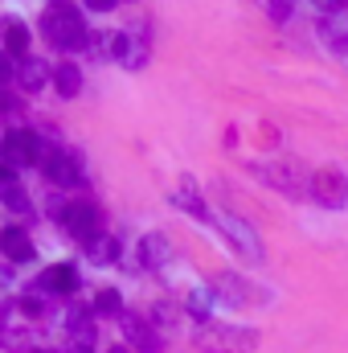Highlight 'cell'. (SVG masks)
I'll list each match as a JSON object with an SVG mask.
<instances>
[{
    "label": "cell",
    "instance_id": "1",
    "mask_svg": "<svg viewBox=\"0 0 348 353\" xmlns=\"http://www.w3.org/2000/svg\"><path fill=\"white\" fill-rule=\"evenodd\" d=\"M41 33L50 37V46L58 50H83L90 41L87 25H83V12L70 8V4H50L41 12Z\"/></svg>",
    "mask_w": 348,
    "mask_h": 353
},
{
    "label": "cell",
    "instance_id": "2",
    "mask_svg": "<svg viewBox=\"0 0 348 353\" xmlns=\"http://www.w3.org/2000/svg\"><path fill=\"white\" fill-rule=\"evenodd\" d=\"M259 341L254 329H238V325H221V321H205L197 329V350L201 353H250Z\"/></svg>",
    "mask_w": 348,
    "mask_h": 353
},
{
    "label": "cell",
    "instance_id": "3",
    "mask_svg": "<svg viewBox=\"0 0 348 353\" xmlns=\"http://www.w3.org/2000/svg\"><path fill=\"white\" fill-rule=\"evenodd\" d=\"M254 173H262L266 185H274V189H283L291 197L312 193V176H307V169L299 161H266V165H254Z\"/></svg>",
    "mask_w": 348,
    "mask_h": 353
},
{
    "label": "cell",
    "instance_id": "4",
    "mask_svg": "<svg viewBox=\"0 0 348 353\" xmlns=\"http://www.w3.org/2000/svg\"><path fill=\"white\" fill-rule=\"evenodd\" d=\"M119 329H123V341H127V350L135 353H160L164 350V341H160V329L148 321V316H140V312H119Z\"/></svg>",
    "mask_w": 348,
    "mask_h": 353
},
{
    "label": "cell",
    "instance_id": "5",
    "mask_svg": "<svg viewBox=\"0 0 348 353\" xmlns=\"http://www.w3.org/2000/svg\"><path fill=\"white\" fill-rule=\"evenodd\" d=\"M41 152H45V144H41L33 132H25V128L8 132V136H4V144H0V157H4V165H8V169L41 165Z\"/></svg>",
    "mask_w": 348,
    "mask_h": 353
},
{
    "label": "cell",
    "instance_id": "6",
    "mask_svg": "<svg viewBox=\"0 0 348 353\" xmlns=\"http://www.w3.org/2000/svg\"><path fill=\"white\" fill-rule=\"evenodd\" d=\"M41 169H45V176H50L54 185H62V189H70V185L83 181V161H78L70 148H62V144H50V148L41 152Z\"/></svg>",
    "mask_w": 348,
    "mask_h": 353
},
{
    "label": "cell",
    "instance_id": "7",
    "mask_svg": "<svg viewBox=\"0 0 348 353\" xmlns=\"http://www.w3.org/2000/svg\"><path fill=\"white\" fill-rule=\"evenodd\" d=\"M62 222H66V230H70L78 243H90V239L102 234V210H98L94 201H74V205H66V210H62Z\"/></svg>",
    "mask_w": 348,
    "mask_h": 353
},
{
    "label": "cell",
    "instance_id": "8",
    "mask_svg": "<svg viewBox=\"0 0 348 353\" xmlns=\"http://www.w3.org/2000/svg\"><path fill=\"white\" fill-rule=\"evenodd\" d=\"M213 222H217V226H221V230L230 234V243H234V247H238V251H242L246 259H254V263H259V259H262V243H259V230H254L250 222H242L238 214H213Z\"/></svg>",
    "mask_w": 348,
    "mask_h": 353
},
{
    "label": "cell",
    "instance_id": "9",
    "mask_svg": "<svg viewBox=\"0 0 348 353\" xmlns=\"http://www.w3.org/2000/svg\"><path fill=\"white\" fill-rule=\"evenodd\" d=\"M312 197H316L324 210H345V201H348V181H345V173H336V169L316 173V176H312Z\"/></svg>",
    "mask_w": 348,
    "mask_h": 353
},
{
    "label": "cell",
    "instance_id": "10",
    "mask_svg": "<svg viewBox=\"0 0 348 353\" xmlns=\"http://www.w3.org/2000/svg\"><path fill=\"white\" fill-rule=\"evenodd\" d=\"M0 251H4V259H17V263H29V259L37 255V247L29 243V234L17 230V226L0 230Z\"/></svg>",
    "mask_w": 348,
    "mask_h": 353
},
{
    "label": "cell",
    "instance_id": "11",
    "mask_svg": "<svg viewBox=\"0 0 348 353\" xmlns=\"http://www.w3.org/2000/svg\"><path fill=\"white\" fill-rule=\"evenodd\" d=\"M209 292H213V296H221L226 304H246V296H250V288H246L238 275H230V271L213 275V279H209Z\"/></svg>",
    "mask_w": 348,
    "mask_h": 353
},
{
    "label": "cell",
    "instance_id": "12",
    "mask_svg": "<svg viewBox=\"0 0 348 353\" xmlns=\"http://www.w3.org/2000/svg\"><path fill=\"white\" fill-rule=\"evenodd\" d=\"M0 201H4L8 210H17V214H25V210H29V193L21 189V181L12 176L8 165H0Z\"/></svg>",
    "mask_w": 348,
    "mask_h": 353
},
{
    "label": "cell",
    "instance_id": "13",
    "mask_svg": "<svg viewBox=\"0 0 348 353\" xmlns=\"http://www.w3.org/2000/svg\"><path fill=\"white\" fill-rule=\"evenodd\" d=\"M41 288L45 292H74L78 288V271H74V263H54L41 271Z\"/></svg>",
    "mask_w": 348,
    "mask_h": 353
},
{
    "label": "cell",
    "instance_id": "14",
    "mask_svg": "<svg viewBox=\"0 0 348 353\" xmlns=\"http://www.w3.org/2000/svg\"><path fill=\"white\" fill-rule=\"evenodd\" d=\"M17 79H21L25 90H41L45 83H50V62H41V58H21Z\"/></svg>",
    "mask_w": 348,
    "mask_h": 353
},
{
    "label": "cell",
    "instance_id": "15",
    "mask_svg": "<svg viewBox=\"0 0 348 353\" xmlns=\"http://www.w3.org/2000/svg\"><path fill=\"white\" fill-rule=\"evenodd\" d=\"M66 329H70V337L78 341V350H90V345H94V321H90L87 312L74 308V312L66 316Z\"/></svg>",
    "mask_w": 348,
    "mask_h": 353
},
{
    "label": "cell",
    "instance_id": "16",
    "mask_svg": "<svg viewBox=\"0 0 348 353\" xmlns=\"http://www.w3.org/2000/svg\"><path fill=\"white\" fill-rule=\"evenodd\" d=\"M140 251H144V263H152V267H160V263L173 259V247H168L164 234H148V239L140 243Z\"/></svg>",
    "mask_w": 348,
    "mask_h": 353
},
{
    "label": "cell",
    "instance_id": "17",
    "mask_svg": "<svg viewBox=\"0 0 348 353\" xmlns=\"http://www.w3.org/2000/svg\"><path fill=\"white\" fill-rule=\"evenodd\" d=\"M54 87H58V94H66V99H74V94L83 90V74H78V66H70V62H62V66L54 70Z\"/></svg>",
    "mask_w": 348,
    "mask_h": 353
},
{
    "label": "cell",
    "instance_id": "18",
    "mask_svg": "<svg viewBox=\"0 0 348 353\" xmlns=\"http://www.w3.org/2000/svg\"><path fill=\"white\" fill-rule=\"evenodd\" d=\"M87 259H90V263H111V259H119V243H115V239H107V234L90 239V243H87Z\"/></svg>",
    "mask_w": 348,
    "mask_h": 353
},
{
    "label": "cell",
    "instance_id": "19",
    "mask_svg": "<svg viewBox=\"0 0 348 353\" xmlns=\"http://www.w3.org/2000/svg\"><path fill=\"white\" fill-rule=\"evenodd\" d=\"M94 312H102V316H119V312H123V296H119L115 288L98 292V296H94Z\"/></svg>",
    "mask_w": 348,
    "mask_h": 353
},
{
    "label": "cell",
    "instance_id": "20",
    "mask_svg": "<svg viewBox=\"0 0 348 353\" xmlns=\"http://www.w3.org/2000/svg\"><path fill=\"white\" fill-rule=\"evenodd\" d=\"M4 41H8V54H25V46H29V29H25L21 21H8Z\"/></svg>",
    "mask_w": 348,
    "mask_h": 353
},
{
    "label": "cell",
    "instance_id": "21",
    "mask_svg": "<svg viewBox=\"0 0 348 353\" xmlns=\"http://www.w3.org/2000/svg\"><path fill=\"white\" fill-rule=\"evenodd\" d=\"M213 300H217V296H213L209 288H205V292H193V296H188V312H193V316H201V325H205V321H209V312H213Z\"/></svg>",
    "mask_w": 348,
    "mask_h": 353
},
{
    "label": "cell",
    "instance_id": "22",
    "mask_svg": "<svg viewBox=\"0 0 348 353\" xmlns=\"http://www.w3.org/2000/svg\"><path fill=\"white\" fill-rule=\"evenodd\" d=\"M148 62V46H140L135 37H127V46H123V66H144Z\"/></svg>",
    "mask_w": 348,
    "mask_h": 353
},
{
    "label": "cell",
    "instance_id": "23",
    "mask_svg": "<svg viewBox=\"0 0 348 353\" xmlns=\"http://www.w3.org/2000/svg\"><path fill=\"white\" fill-rule=\"evenodd\" d=\"M270 12H274V21H287L291 17V0H270Z\"/></svg>",
    "mask_w": 348,
    "mask_h": 353
},
{
    "label": "cell",
    "instance_id": "24",
    "mask_svg": "<svg viewBox=\"0 0 348 353\" xmlns=\"http://www.w3.org/2000/svg\"><path fill=\"white\" fill-rule=\"evenodd\" d=\"M90 12H107V8H115V0H87Z\"/></svg>",
    "mask_w": 348,
    "mask_h": 353
},
{
    "label": "cell",
    "instance_id": "25",
    "mask_svg": "<svg viewBox=\"0 0 348 353\" xmlns=\"http://www.w3.org/2000/svg\"><path fill=\"white\" fill-rule=\"evenodd\" d=\"M8 79H12V62L0 54V83H8Z\"/></svg>",
    "mask_w": 348,
    "mask_h": 353
},
{
    "label": "cell",
    "instance_id": "26",
    "mask_svg": "<svg viewBox=\"0 0 348 353\" xmlns=\"http://www.w3.org/2000/svg\"><path fill=\"white\" fill-rule=\"evenodd\" d=\"M12 107H17V99H12L8 90H0V115H4V111H12Z\"/></svg>",
    "mask_w": 348,
    "mask_h": 353
},
{
    "label": "cell",
    "instance_id": "27",
    "mask_svg": "<svg viewBox=\"0 0 348 353\" xmlns=\"http://www.w3.org/2000/svg\"><path fill=\"white\" fill-rule=\"evenodd\" d=\"M111 353H135V350H127V345H115V350H111Z\"/></svg>",
    "mask_w": 348,
    "mask_h": 353
},
{
    "label": "cell",
    "instance_id": "28",
    "mask_svg": "<svg viewBox=\"0 0 348 353\" xmlns=\"http://www.w3.org/2000/svg\"><path fill=\"white\" fill-rule=\"evenodd\" d=\"M74 353H90V350H74Z\"/></svg>",
    "mask_w": 348,
    "mask_h": 353
}]
</instances>
